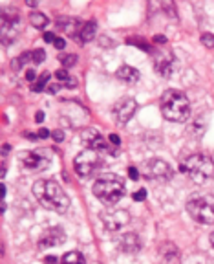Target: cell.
Wrapping results in <instances>:
<instances>
[{
  "label": "cell",
  "instance_id": "1",
  "mask_svg": "<svg viewBox=\"0 0 214 264\" xmlns=\"http://www.w3.org/2000/svg\"><path fill=\"white\" fill-rule=\"evenodd\" d=\"M33 195L42 207L55 213H66L70 209V198L53 180H37L33 184Z\"/></svg>",
  "mask_w": 214,
  "mask_h": 264
},
{
  "label": "cell",
  "instance_id": "2",
  "mask_svg": "<svg viewBox=\"0 0 214 264\" xmlns=\"http://www.w3.org/2000/svg\"><path fill=\"white\" fill-rule=\"evenodd\" d=\"M161 112L168 121L183 123L190 116L189 97L178 90H167L161 97Z\"/></svg>",
  "mask_w": 214,
  "mask_h": 264
},
{
  "label": "cell",
  "instance_id": "3",
  "mask_svg": "<svg viewBox=\"0 0 214 264\" xmlns=\"http://www.w3.org/2000/svg\"><path fill=\"white\" fill-rule=\"evenodd\" d=\"M93 195L103 204L113 205L118 204L125 195V184L118 174H101L93 184Z\"/></svg>",
  "mask_w": 214,
  "mask_h": 264
},
{
  "label": "cell",
  "instance_id": "4",
  "mask_svg": "<svg viewBox=\"0 0 214 264\" xmlns=\"http://www.w3.org/2000/svg\"><path fill=\"white\" fill-rule=\"evenodd\" d=\"M181 171L196 184H205L214 178V162L205 154H192L181 164Z\"/></svg>",
  "mask_w": 214,
  "mask_h": 264
},
{
  "label": "cell",
  "instance_id": "5",
  "mask_svg": "<svg viewBox=\"0 0 214 264\" xmlns=\"http://www.w3.org/2000/svg\"><path fill=\"white\" fill-rule=\"evenodd\" d=\"M187 211L198 224H214V197H194L187 202Z\"/></svg>",
  "mask_w": 214,
  "mask_h": 264
},
{
  "label": "cell",
  "instance_id": "6",
  "mask_svg": "<svg viewBox=\"0 0 214 264\" xmlns=\"http://www.w3.org/2000/svg\"><path fill=\"white\" fill-rule=\"evenodd\" d=\"M105 162H103L101 154L92 149H84L83 152L75 156V162H73V167H75V172L81 176V178H90L95 172H99V169H103Z\"/></svg>",
  "mask_w": 214,
  "mask_h": 264
},
{
  "label": "cell",
  "instance_id": "7",
  "mask_svg": "<svg viewBox=\"0 0 214 264\" xmlns=\"http://www.w3.org/2000/svg\"><path fill=\"white\" fill-rule=\"evenodd\" d=\"M2 42L8 44L9 41L17 37L18 33V22H21V15H18V9L15 8H6L2 9Z\"/></svg>",
  "mask_w": 214,
  "mask_h": 264
},
{
  "label": "cell",
  "instance_id": "8",
  "mask_svg": "<svg viewBox=\"0 0 214 264\" xmlns=\"http://www.w3.org/2000/svg\"><path fill=\"white\" fill-rule=\"evenodd\" d=\"M99 217L108 231H119L130 222V213L125 209H106Z\"/></svg>",
  "mask_w": 214,
  "mask_h": 264
},
{
  "label": "cell",
  "instance_id": "9",
  "mask_svg": "<svg viewBox=\"0 0 214 264\" xmlns=\"http://www.w3.org/2000/svg\"><path fill=\"white\" fill-rule=\"evenodd\" d=\"M145 176L148 180H160V182H167L172 178V167L163 162V160H148L145 164Z\"/></svg>",
  "mask_w": 214,
  "mask_h": 264
},
{
  "label": "cell",
  "instance_id": "10",
  "mask_svg": "<svg viewBox=\"0 0 214 264\" xmlns=\"http://www.w3.org/2000/svg\"><path fill=\"white\" fill-rule=\"evenodd\" d=\"M83 142L88 145V149H92V151L99 152V154H103V152H110V154H115L118 152V149H112L113 145H110L108 142H106L105 138L101 136V132H97L95 129H86L83 130Z\"/></svg>",
  "mask_w": 214,
  "mask_h": 264
},
{
  "label": "cell",
  "instance_id": "11",
  "mask_svg": "<svg viewBox=\"0 0 214 264\" xmlns=\"http://www.w3.org/2000/svg\"><path fill=\"white\" fill-rule=\"evenodd\" d=\"M135 110H138L135 99H132V97H123V99H119L118 103L113 105L112 112H113V117H115V121L125 125V123H128L132 117H134Z\"/></svg>",
  "mask_w": 214,
  "mask_h": 264
},
{
  "label": "cell",
  "instance_id": "12",
  "mask_svg": "<svg viewBox=\"0 0 214 264\" xmlns=\"http://www.w3.org/2000/svg\"><path fill=\"white\" fill-rule=\"evenodd\" d=\"M66 240V233L63 227H50L42 233V237L38 239V248L41 250H48V248L61 246Z\"/></svg>",
  "mask_w": 214,
  "mask_h": 264
},
{
  "label": "cell",
  "instance_id": "13",
  "mask_svg": "<svg viewBox=\"0 0 214 264\" xmlns=\"http://www.w3.org/2000/svg\"><path fill=\"white\" fill-rule=\"evenodd\" d=\"M154 68L161 77H170L174 70V55L172 51L161 50L160 54L154 57Z\"/></svg>",
  "mask_w": 214,
  "mask_h": 264
},
{
  "label": "cell",
  "instance_id": "14",
  "mask_svg": "<svg viewBox=\"0 0 214 264\" xmlns=\"http://www.w3.org/2000/svg\"><path fill=\"white\" fill-rule=\"evenodd\" d=\"M158 255L163 264H180V250L176 244L163 242L158 246Z\"/></svg>",
  "mask_w": 214,
  "mask_h": 264
},
{
  "label": "cell",
  "instance_id": "15",
  "mask_svg": "<svg viewBox=\"0 0 214 264\" xmlns=\"http://www.w3.org/2000/svg\"><path fill=\"white\" fill-rule=\"evenodd\" d=\"M22 164L28 171H33V172H38L42 169H46L50 165L46 156L38 154V152H28V154L22 156Z\"/></svg>",
  "mask_w": 214,
  "mask_h": 264
},
{
  "label": "cell",
  "instance_id": "16",
  "mask_svg": "<svg viewBox=\"0 0 214 264\" xmlns=\"http://www.w3.org/2000/svg\"><path fill=\"white\" fill-rule=\"evenodd\" d=\"M119 248L125 253H138L141 250V240L138 233H125L119 239Z\"/></svg>",
  "mask_w": 214,
  "mask_h": 264
},
{
  "label": "cell",
  "instance_id": "17",
  "mask_svg": "<svg viewBox=\"0 0 214 264\" xmlns=\"http://www.w3.org/2000/svg\"><path fill=\"white\" fill-rule=\"evenodd\" d=\"M118 77L121 81H125V83L134 84L135 81L139 79V72L135 70V68H132V66H121L118 70Z\"/></svg>",
  "mask_w": 214,
  "mask_h": 264
},
{
  "label": "cell",
  "instance_id": "18",
  "mask_svg": "<svg viewBox=\"0 0 214 264\" xmlns=\"http://www.w3.org/2000/svg\"><path fill=\"white\" fill-rule=\"evenodd\" d=\"M95 31H97V24L93 21L86 22V24L81 26L79 29V39L81 42H90L93 37H95Z\"/></svg>",
  "mask_w": 214,
  "mask_h": 264
},
{
  "label": "cell",
  "instance_id": "19",
  "mask_svg": "<svg viewBox=\"0 0 214 264\" xmlns=\"http://www.w3.org/2000/svg\"><path fill=\"white\" fill-rule=\"evenodd\" d=\"M55 79L61 86H66V88H75L77 86V79L71 74H68L66 70H57L55 72Z\"/></svg>",
  "mask_w": 214,
  "mask_h": 264
},
{
  "label": "cell",
  "instance_id": "20",
  "mask_svg": "<svg viewBox=\"0 0 214 264\" xmlns=\"http://www.w3.org/2000/svg\"><path fill=\"white\" fill-rule=\"evenodd\" d=\"M50 77H51L50 72H42L41 76H38L37 79L31 83V90H33V92H42V90H48V86H50V84H48Z\"/></svg>",
  "mask_w": 214,
  "mask_h": 264
},
{
  "label": "cell",
  "instance_id": "21",
  "mask_svg": "<svg viewBox=\"0 0 214 264\" xmlns=\"http://www.w3.org/2000/svg\"><path fill=\"white\" fill-rule=\"evenodd\" d=\"M57 24H59L61 29L66 31L68 35H73L75 33V28L79 26V21H75V19H59Z\"/></svg>",
  "mask_w": 214,
  "mask_h": 264
},
{
  "label": "cell",
  "instance_id": "22",
  "mask_svg": "<svg viewBox=\"0 0 214 264\" xmlns=\"http://www.w3.org/2000/svg\"><path fill=\"white\" fill-rule=\"evenodd\" d=\"M30 24L35 26V28L42 29V28H46L48 26V17L44 15V13H38V11H33L30 15Z\"/></svg>",
  "mask_w": 214,
  "mask_h": 264
},
{
  "label": "cell",
  "instance_id": "23",
  "mask_svg": "<svg viewBox=\"0 0 214 264\" xmlns=\"http://www.w3.org/2000/svg\"><path fill=\"white\" fill-rule=\"evenodd\" d=\"M61 264H86V262H84V257L79 252H70L63 257Z\"/></svg>",
  "mask_w": 214,
  "mask_h": 264
},
{
  "label": "cell",
  "instance_id": "24",
  "mask_svg": "<svg viewBox=\"0 0 214 264\" xmlns=\"http://www.w3.org/2000/svg\"><path fill=\"white\" fill-rule=\"evenodd\" d=\"M59 61H61V64H63L64 68H70V66H73V64L77 63V55H63Z\"/></svg>",
  "mask_w": 214,
  "mask_h": 264
},
{
  "label": "cell",
  "instance_id": "25",
  "mask_svg": "<svg viewBox=\"0 0 214 264\" xmlns=\"http://www.w3.org/2000/svg\"><path fill=\"white\" fill-rule=\"evenodd\" d=\"M31 59H33V63H42V61L46 59V51H44V50L31 51Z\"/></svg>",
  "mask_w": 214,
  "mask_h": 264
},
{
  "label": "cell",
  "instance_id": "26",
  "mask_svg": "<svg viewBox=\"0 0 214 264\" xmlns=\"http://www.w3.org/2000/svg\"><path fill=\"white\" fill-rule=\"evenodd\" d=\"M200 41H202V44H205L207 48H214V35H210V33H203Z\"/></svg>",
  "mask_w": 214,
  "mask_h": 264
},
{
  "label": "cell",
  "instance_id": "27",
  "mask_svg": "<svg viewBox=\"0 0 214 264\" xmlns=\"http://www.w3.org/2000/svg\"><path fill=\"white\" fill-rule=\"evenodd\" d=\"M145 198H147V191H145V189H139L138 193H134L135 202H141V200H145Z\"/></svg>",
  "mask_w": 214,
  "mask_h": 264
},
{
  "label": "cell",
  "instance_id": "28",
  "mask_svg": "<svg viewBox=\"0 0 214 264\" xmlns=\"http://www.w3.org/2000/svg\"><path fill=\"white\" fill-rule=\"evenodd\" d=\"M51 138L55 139V142H63L64 139V134H63V130H53V132H51Z\"/></svg>",
  "mask_w": 214,
  "mask_h": 264
},
{
  "label": "cell",
  "instance_id": "29",
  "mask_svg": "<svg viewBox=\"0 0 214 264\" xmlns=\"http://www.w3.org/2000/svg\"><path fill=\"white\" fill-rule=\"evenodd\" d=\"M53 46L57 48V50H63V48L66 46V42H64V39L57 37V39H55V42H53Z\"/></svg>",
  "mask_w": 214,
  "mask_h": 264
},
{
  "label": "cell",
  "instance_id": "30",
  "mask_svg": "<svg viewBox=\"0 0 214 264\" xmlns=\"http://www.w3.org/2000/svg\"><path fill=\"white\" fill-rule=\"evenodd\" d=\"M128 176H130L132 180H138V178H139L138 169H135V167H128Z\"/></svg>",
  "mask_w": 214,
  "mask_h": 264
},
{
  "label": "cell",
  "instance_id": "31",
  "mask_svg": "<svg viewBox=\"0 0 214 264\" xmlns=\"http://www.w3.org/2000/svg\"><path fill=\"white\" fill-rule=\"evenodd\" d=\"M48 136H51V132H50L48 129H41V130L37 132V138H42V139H44V138H48Z\"/></svg>",
  "mask_w": 214,
  "mask_h": 264
},
{
  "label": "cell",
  "instance_id": "32",
  "mask_svg": "<svg viewBox=\"0 0 214 264\" xmlns=\"http://www.w3.org/2000/svg\"><path fill=\"white\" fill-rule=\"evenodd\" d=\"M110 142H112V145L115 147V149H118L119 147V143H121V139H119V136H115V134H110Z\"/></svg>",
  "mask_w": 214,
  "mask_h": 264
},
{
  "label": "cell",
  "instance_id": "33",
  "mask_svg": "<svg viewBox=\"0 0 214 264\" xmlns=\"http://www.w3.org/2000/svg\"><path fill=\"white\" fill-rule=\"evenodd\" d=\"M37 74H35V72L33 70H28V74H26V79H28V81H31V83H33V81L35 79H37Z\"/></svg>",
  "mask_w": 214,
  "mask_h": 264
},
{
  "label": "cell",
  "instance_id": "34",
  "mask_svg": "<svg viewBox=\"0 0 214 264\" xmlns=\"http://www.w3.org/2000/svg\"><path fill=\"white\" fill-rule=\"evenodd\" d=\"M59 88H61L59 83H57V84H50V86H48V92H50V94H57V92H59Z\"/></svg>",
  "mask_w": 214,
  "mask_h": 264
},
{
  "label": "cell",
  "instance_id": "35",
  "mask_svg": "<svg viewBox=\"0 0 214 264\" xmlns=\"http://www.w3.org/2000/svg\"><path fill=\"white\" fill-rule=\"evenodd\" d=\"M55 39H57V37H55L53 33H50V31H48V33H44V41H46V42H55Z\"/></svg>",
  "mask_w": 214,
  "mask_h": 264
},
{
  "label": "cell",
  "instance_id": "36",
  "mask_svg": "<svg viewBox=\"0 0 214 264\" xmlns=\"http://www.w3.org/2000/svg\"><path fill=\"white\" fill-rule=\"evenodd\" d=\"M154 42H167V39L161 37V35H155V37H154Z\"/></svg>",
  "mask_w": 214,
  "mask_h": 264
},
{
  "label": "cell",
  "instance_id": "37",
  "mask_svg": "<svg viewBox=\"0 0 214 264\" xmlns=\"http://www.w3.org/2000/svg\"><path fill=\"white\" fill-rule=\"evenodd\" d=\"M46 262L48 264H57V259H55V257H46Z\"/></svg>",
  "mask_w": 214,
  "mask_h": 264
},
{
  "label": "cell",
  "instance_id": "38",
  "mask_svg": "<svg viewBox=\"0 0 214 264\" xmlns=\"http://www.w3.org/2000/svg\"><path fill=\"white\" fill-rule=\"evenodd\" d=\"M35 119H37V121L41 123L42 119H44V114H42V112H37V117H35Z\"/></svg>",
  "mask_w": 214,
  "mask_h": 264
},
{
  "label": "cell",
  "instance_id": "39",
  "mask_svg": "<svg viewBox=\"0 0 214 264\" xmlns=\"http://www.w3.org/2000/svg\"><path fill=\"white\" fill-rule=\"evenodd\" d=\"M210 244H212V248H214V231L210 233Z\"/></svg>",
  "mask_w": 214,
  "mask_h": 264
}]
</instances>
